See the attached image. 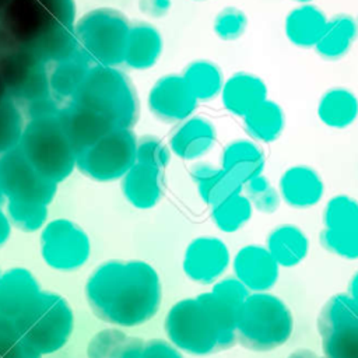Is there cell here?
<instances>
[{
  "mask_svg": "<svg viewBox=\"0 0 358 358\" xmlns=\"http://www.w3.org/2000/svg\"><path fill=\"white\" fill-rule=\"evenodd\" d=\"M22 337L15 322L0 313V358H41Z\"/></svg>",
  "mask_w": 358,
  "mask_h": 358,
  "instance_id": "27",
  "label": "cell"
},
{
  "mask_svg": "<svg viewBox=\"0 0 358 358\" xmlns=\"http://www.w3.org/2000/svg\"><path fill=\"white\" fill-rule=\"evenodd\" d=\"M41 294L39 282L29 270L13 267L0 275V313L15 322L35 306Z\"/></svg>",
  "mask_w": 358,
  "mask_h": 358,
  "instance_id": "8",
  "label": "cell"
},
{
  "mask_svg": "<svg viewBox=\"0 0 358 358\" xmlns=\"http://www.w3.org/2000/svg\"><path fill=\"white\" fill-rule=\"evenodd\" d=\"M7 238H8V225H7L6 220L3 218V215L0 214V248L7 241Z\"/></svg>",
  "mask_w": 358,
  "mask_h": 358,
  "instance_id": "38",
  "label": "cell"
},
{
  "mask_svg": "<svg viewBox=\"0 0 358 358\" xmlns=\"http://www.w3.org/2000/svg\"><path fill=\"white\" fill-rule=\"evenodd\" d=\"M358 222V201L345 194H337L329 200L323 211V224L326 229L340 228Z\"/></svg>",
  "mask_w": 358,
  "mask_h": 358,
  "instance_id": "28",
  "label": "cell"
},
{
  "mask_svg": "<svg viewBox=\"0 0 358 358\" xmlns=\"http://www.w3.org/2000/svg\"><path fill=\"white\" fill-rule=\"evenodd\" d=\"M213 292L227 299L228 302L235 305L238 309L250 294L249 289L236 277H227L215 282L213 287Z\"/></svg>",
  "mask_w": 358,
  "mask_h": 358,
  "instance_id": "31",
  "label": "cell"
},
{
  "mask_svg": "<svg viewBox=\"0 0 358 358\" xmlns=\"http://www.w3.org/2000/svg\"><path fill=\"white\" fill-rule=\"evenodd\" d=\"M246 131L259 141H274L284 129L282 109L273 101L266 99L243 116Z\"/></svg>",
  "mask_w": 358,
  "mask_h": 358,
  "instance_id": "20",
  "label": "cell"
},
{
  "mask_svg": "<svg viewBox=\"0 0 358 358\" xmlns=\"http://www.w3.org/2000/svg\"><path fill=\"white\" fill-rule=\"evenodd\" d=\"M85 298L94 315L119 327L151 320L162 299L157 270L143 260H108L88 277Z\"/></svg>",
  "mask_w": 358,
  "mask_h": 358,
  "instance_id": "1",
  "label": "cell"
},
{
  "mask_svg": "<svg viewBox=\"0 0 358 358\" xmlns=\"http://www.w3.org/2000/svg\"><path fill=\"white\" fill-rule=\"evenodd\" d=\"M197 102L182 76L169 74L161 78L150 94L152 112L165 122H183L190 117Z\"/></svg>",
  "mask_w": 358,
  "mask_h": 358,
  "instance_id": "10",
  "label": "cell"
},
{
  "mask_svg": "<svg viewBox=\"0 0 358 358\" xmlns=\"http://www.w3.org/2000/svg\"><path fill=\"white\" fill-rule=\"evenodd\" d=\"M28 344L41 355L62 350L74 329L73 309L66 298L56 292L42 291L35 306L15 320Z\"/></svg>",
  "mask_w": 358,
  "mask_h": 358,
  "instance_id": "4",
  "label": "cell"
},
{
  "mask_svg": "<svg viewBox=\"0 0 358 358\" xmlns=\"http://www.w3.org/2000/svg\"><path fill=\"white\" fill-rule=\"evenodd\" d=\"M347 295L352 298L358 303V271L351 277L350 284H348V292Z\"/></svg>",
  "mask_w": 358,
  "mask_h": 358,
  "instance_id": "36",
  "label": "cell"
},
{
  "mask_svg": "<svg viewBox=\"0 0 358 358\" xmlns=\"http://www.w3.org/2000/svg\"><path fill=\"white\" fill-rule=\"evenodd\" d=\"M221 162L222 169L231 171L246 183L262 173L264 168V155L253 141L235 140L224 148Z\"/></svg>",
  "mask_w": 358,
  "mask_h": 358,
  "instance_id": "17",
  "label": "cell"
},
{
  "mask_svg": "<svg viewBox=\"0 0 358 358\" xmlns=\"http://www.w3.org/2000/svg\"><path fill=\"white\" fill-rule=\"evenodd\" d=\"M138 157L141 159V164L150 165L158 169L164 166L169 159L166 147L157 138L145 140L138 150Z\"/></svg>",
  "mask_w": 358,
  "mask_h": 358,
  "instance_id": "32",
  "label": "cell"
},
{
  "mask_svg": "<svg viewBox=\"0 0 358 358\" xmlns=\"http://www.w3.org/2000/svg\"><path fill=\"white\" fill-rule=\"evenodd\" d=\"M327 24L322 10L312 4H302L294 8L285 20L288 39L301 48L316 46Z\"/></svg>",
  "mask_w": 358,
  "mask_h": 358,
  "instance_id": "15",
  "label": "cell"
},
{
  "mask_svg": "<svg viewBox=\"0 0 358 358\" xmlns=\"http://www.w3.org/2000/svg\"><path fill=\"white\" fill-rule=\"evenodd\" d=\"M238 308L217 294L203 292L178 301L166 313L165 333L179 350L210 355L229 350L236 338Z\"/></svg>",
  "mask_w": 358,
  "mask_h": 358,
  "instance_id": "2",
  "label": "cell"
},
{
  "mask_svg": "<svg viewBox=\"0 0 358 358\" xmlns=\"http://www.w3.org/2000/svg\"><path fill=\"white\" fill-rule=\"evenodd\" d=\"M323 190L319 173L305 165L291 166L280 178V196L295 208L315 206L322 199Z\"/></svg>",
  "mask_w": 358,
  "mask_h": 358,
  "instance_id": "11",
  "label": "cell"
},
{
  "mask_svg": "<svg viewBox=\"0 0 358 358\" xmlns=\"http://www.w3.org/2000/svg\"><path fill=\"white\" fill-rule=\"evenodd\" d=\"M220 168H215L211 164H207V162H199V164H194L190 169V175L193 178V180L199 185V183H203L208 179H211L217 172H218Z\"/></svg>",
  "mask_w": 358,
  "mask_h": 358,
  "instance_id": "35",
  "label": "cell"
},
{
  "mask_svg": "<svg viewBox=\"0 0 358 358\" xmlns=\"http://www.w3.org/2000/svg\"><path fill=\"white\" fill-rule=\"evenodd\" d=\"M267 88L262 78L249 73H235L224 81L221 96L224 106L234 115L245 116L266 101Z\"/></svg>",
  "mask_w": 358,
  "mask_h": 358,
  "instance_id": "13",
  "label": "cell"
},
{
  "mask_svg": "<svg viewBox=\"0 0 358 358\" xmlns=\"http://www.w3.org/2000/svg\"><path fill=\"white\" fill-rule=\"evenodd\" d=\"M357 32L358 25L352 17L345 14L334 15L330 21L327 20L326 28L319 38L315 49L324 59H340L351 48Z\"/></svg>",
  "mask_w": 358,
  "mask_h": 358,
  "instance_id": "18",
  "label": "cell"
},
{
  "mask_svg": "<svg viewBox=\"0 0 358 358\" xmlns=\"http://www.w3.org/2000/svg\"><path fill=\"white\" fill-rule=\"evenodd\" d=\"M245 28H246V17L241 10L235 7L224 8L217 14V18L214 21L215 34L225 41H232L239 38L243 34Z\"/></svg>",
  "mask_w": 358,
  "mask_h": 358,
  "instance_id": "30",
  "label": "cell"
},
{
  "mask_svg": "<svg viewBox=\"0 0 358 358\" xmlns=\"http://www.w3.org/2000/svg\"><path fill=\"white\" fill-rule=\"evenodd\" d=\"M280 266L266 246L246 245L234 257L235 277L253 292L273 288L280 275Z\"/></svg>",
  "mask_w": 358,
  "mask_h": 358,
  "instance_id": "9",
  "label": "cell"
},
{
  "mask_svg": "<svg viewBox=\"0 0 358 358\" xmlns=\"http://www.w3.org/2000/svg\"><path fill=\"white\" fill-rule=\"evenodd\" d=\"M323 248L344 259H358V222L320 232Z\"/></svg>",
  "mask_w": 358,
  "mask_h": 358,
  "instance_id": "26",
  "label": "cell"
},
{
  "mask_svg": "<svg viewBox=\"0 0 358 358\" xmlns=\"http://www.w3.org/2000/svg\"><path fill=\"white\" fill-rule=\"evenodd\" d=\"M42 257L57 271H74L90 257V241L76 225L57 221L50 224L42 236Z\"/></svg>",
  "mask_w": 358,
  "mask_h": 358,
  "instance_id": "6",
  "label": "cell"
},
{
  "mask_svg": "<svg viewBox=\"0 0 358 358\" xmlns=\"http://www.w3.org/2000/svg\"><path fill=\"white\" fill-rule=\"evenodd\" d=\"M288 358H326V357H319V355L315 354L313 351L302 348V350H298V351L292 352Z\"/></svg>",
  "mask_w": 358,
  "mask_h": 358,
  "instance_id": "37",
  "label": "cell"
},
{
  "mask_svg": "<svg viewBox=\"0 0 358 358\" xmlns=\"http://www.w3.org/2000/svg\"><path fill=\"white\" fill-rule=\"evenodd\" d=\"M295 1H299L302 4H309V1H312V0H295Z\"/></svg>",
  "mask_w": 358,
  "mask_h": 358,
  "instance_id": "39",
  "label": "cell"
},
{
  "mask_svg": "<svg viewBox=\"0 0 358 358\" xmlns=\"http://www.w3.org/2000/svg\"><path fill=\"white\" fill-rule=\"evenodd\" d=\"M326 358H358V303L347 294L333 295L317 317Z\"/></svg>",
  "mask_w": 358,
  "mask_h": 358,
  "instance_id": "5",
  "label": "cell"
},
{
  "mask_svg": "<svg viewBox=\"0 0 358 358\" xmlns=\"http://www.w3.org/2000/svg\"><path fill=\"white\" fill-rule=\"evenodd\" d=\"M140 358H183L179 348L171 341L162 338H152L144 341V347Z\"/></svg>",
  "mask_w": 358,
  "mask_h": 358,
  "instance_id": "33",
  "label": "cell"
},
{
  "mask_svg": "<svg viewBox=\"0 0 358 358\" xmlns=\"http://www.w3.org/2000/svg\"><path fill=\"white\" fill-rule=\"evenodd\" d=\"M292 330V313L277 295L252 292L238 309L236 338L248 350H275L289 340Z\"/></svg>",
  "mask_w": 358,
  "mask_h": 358,
  "instance_id": "3",
  "label": "cell"
},
{
  "mask_svg": "<svg viewBox=\"0 0 358 358\" xmlns=\"http://www.w3.org/2000/svg\"><path fill=\"white\" fill-rule=\"evenodd\" d=\"M13 218L14 221L24 229H35L41 225L43 214L39 210L35 208H14L13 210Z\"/></svg>",
  "mask_w": 358,
  "mask_h": 358,
  "instance_id": "34",
  "label": "cell"
},
{
  "mask_svg": "<svg viewBox=\"0 0 358 358\" xmlns=\"http://www.w3.org/2000/svg\"><path fill=\"white\" fill-rule=\"evenodd\" d=\"M197 186L201 199L213 207L231 196L242 193L245 182L231 171L220 168L211 179L199 183Z\"/></svg>",
  "mask_w": 358,
  "mask_h": 358,
  "instance_id": "25",
  "label": "cell"
},
{
  "mask_svg": "<svg viewBox=\"0 0 358 358\" xmlns=\"http://www.w3.org/2000/svg\"><path fill=\"white\" fill-rule=\"evenodd\" d=\"M197 101H208L221 94L224 80L217 64L210 60L192 62L182 74Z\"/></svg>",
  "mask_w": 358,
  "mask_h": 358,
  "instance_id": "21",
  "label": "cell"
},
{
  "mask_svg": "<svg viewBox=\"0 0 358 358\" xmlns=\"http://www.w3.org/2000/svg\"><path fill=\"white\" fill-rule=\"evenodd\" d=\"M253 206L249 199L239 193L213 206L211 218L215 227L224 232L241 229L252 217Z\"/></svg>",
  "mask_w": 358,
  "mask_h": 358,
  "instance_id": "23",
  "label": "cell"
},
{
  "mask_svg": "<svg viewBox=\"0 0 358 358\" xmlns=\"http://www.w3.org/2000/svg\"><path fill=\"white\" fill-rule=\"evenodd\" d=\"M320 120L329 127L344 129L350 126L358 115V101L345 88H331L326 91L317 105Z\"/></svg>",
  "mask_w": 358,
  "mask_h": 358,
  "instance_id": "19",
  "label": "cell"
},
{
  "mask_svg": "<svg viewBox=\"0 0 358 358\" xmlns=\"http://www.w3.org/2000/svg\"><path fill=\"white\" fill-rule=\"evenodd\" d=\"M215 141V129L201 116H190L180 122L171 137L172 151L182 159H196L204 155Z\"/></svg>",
  "mask_w": 358,
  "mask_h": 358,
  "instance_id": "12",
  "label": "cell"
},
{
  "mask_svg": "<svg viewBox=\"0 0 358 358\" xmlns=\"http://www.w3.org/2000/svg\"><path fill=\"white\" fill-rule=\"evenodd\" d=\"M126 190L134 206L140 208L152 207L159 200L162 192L159 169L140 164L133 169Z\"/></svg>",
  "mask_w": 358,
  "mask_h": 358,
  "instance_id": "22",
  "label": "cell"
},
{
  "mask_svg": "<svg viewBox=\"0 0 358 358\" xmlns=\"http://www.w3.org/2000/svg\"><path fill=\"white\" fill-rule=\"evenodd\" d=\"M246 197L259 211L273 213L280 204V194L262 173L248 180L243 186Z\"/></svg>",
  "mask_w": 358,
  "mask_h": 358,
  "instance_id": "29",
  "label": "cell"
},
{
  "mask_svg": "<svg viewBox=\"0 0 358 358\" xmlns=\"http://www.w3.org/2000/svg\"><path fill=\"white\" fill-rule=\"evenodd\" d=\"M161 53V36L152 27H138L129 36V59L137 66L152 64Z\"/></svg>",
  "mask_w": 358,
  "mask_h": 358,
  "instance_id": "24",
  "label": "cell"
},
{
  "mask_svg": "<svg viewBox=\"0 0 358 358\" xmlns=\"http://www.w3.org/2000/svg\"><path fill=\"white\" fill-rule=\"evenodd\" d=\"M0 275H1V274H0Z\"/></svg>",
  "mask_w": 358,
  "mask_h": 358,
  "instance_id": "40",
  "label": "cell"
},
{
  "mask_svg": "<svg viewBox=\"0 0 358 358\" xmlns=\"http://www.w3.org/2000/svg\"><path fill=\"white\" fill-rule=\"evenodd\" d=\"M144 341L130 337L119 329H103L92 336L87 345L88 358H140Z\"/></svg>",
  "mask_w": 358,
  "mask_h": 358,
  "instance_id": "16",
  "label": "cell"
},
{
  "mask_svg": "<svg viewBox=\"0 0 358 358\" xmlns=\"http://www.w3.org/2000/svg\"><path fill=\"white\" fill-rule=\"evenodd\" d=\"M266 248L278 266L294 267L306 257L309 241L298 227L284 224L270 232Z\"/></svg>",
  "mask_w": 358,
  "mask_h": 358,
  "instance_id": "14",
  "label": "cell"
},
{
  "mask_svg": "<svg viewBox=\"0 0 358 358\" xmlns=\"http://www.w3.org/2000/svg\"><path fill=\"white\" fill-rule=\"evenodd\" d=\"M229 266V250L224 241L215 236L193 239L183 256V271L194 282L211 284Z\"/></svg>",
  "mask_w": 358,
  "mask_h": 358,
  "instance_id": "7",
  "label": "cell"
}]
</instances>
